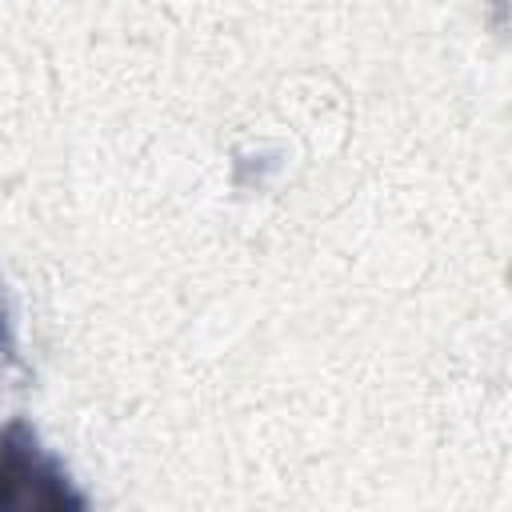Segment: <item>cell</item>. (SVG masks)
<instances>
[{
  "mask_svg": "<svg viewBox=\"0 0 512 512\" xmlns=\"http://www.w3.org/2000/svg\"><path fill=\"white\" fill-rule=\"evenodd\" d=\"M88 500L68 480L64 464L40 448L28 420L0 428V512H84Z\"/></svg>",
  "mask_w": 512,
  "mask_h": 512,
  "instance_id": "cell-1",
  "label": "cell"
},
{
  "mask_svg": "<svg viewBox=\"0 0 512 512\" xmlns=\"http://www.w3.org/2000/svg\"><path fill=\"white\" fill-rule=\"evenodd\" d=\"M0 360H16V336H12V316H8L4 292H0Z\"/></svg>",
  "mask_w": 512,
  "mask_h": 512,
  "instance_id": "cell-2",
  "label": "cell"
}]
</instances>
